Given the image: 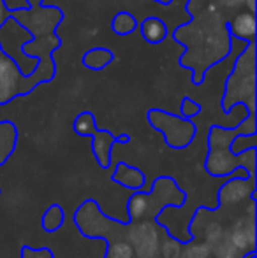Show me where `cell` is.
<instances>
[{
  "label": "cell",
  "instance_id": "1",
  "mask_svg": "<svg viewBox=\"0 0 257 258\" xmlns=\"http://www.w3.org/2000/svg\"><path fill=\"white\" fill-rule=\"evenodd\" d=\"M243 104L248 119L255 123V42L247 44L236 56L233 71L227 76L222 95V111L229 114L234 105Z\"/></svg>",
  "mask_w": 257,
  "mask_h": 258
},
{
  "label": "cell",
  "instance_id": "2",
  "mask_svg": "<svg viewBox=\"0 0 257 258\" xmlns=\"http://www.w3.org/2000/svg\"><path fill=\"white\" fill-rule=\"evenodd\" d=\"M146 118L148 123L164 136L168 146L173 150H183L194 141L195 125L192 119H185L162 109H150L146 112Z\"/></svg>",
  "mask_w": 257,
  "mask_h": 258
},
{
  "label": "cell",
  "instance_id": "3",
  "mask_svg": "<svg viewBox=\"0 0 257 258\" xmlns=\"http://www.w3.org/2000/svg\"><path fill=\"white\" fill-rule=\"evenodd\" d=\"M130 137L129 136H120V137H115L110 130H99L97 128L92 136V150L93 155H95L97 162L102 169L110 167L111 162V148H113L115 143H129Z\"/></svg>",
  "mask_w": 257,
  "mask_h": 258
},
{
  "label": "cell",
  "instance_id": "4",
  "mask_svg": "<svg viewBox=\"0 0 257 258\" xmlns=\"http://www.w3.org/2000/svg\"><path fill=\"white\" fill-rule=\"evenodd\" d=\"M227 30L231 37L238 39L241 42H255V13L245 11L238 13L231 21H227Z\"/></svg>",
  "mask_w": 257,
  "mask_h": 258
},
{
  "label": "cell",
  "instance_id": "5",
  "mask_svg": "<svg viewBox=\"0 0 257 258\" xmlns=\"http://www.w3.org/2000/svg\"><path fill=\"white\" fill-rule=\"evenodd\" d=\"M137 28L141 30V35H143V39L148 44H161L168 37V25L159 16L144 18Z\"/></svg>",
  "mask_w": 257,
  "mask_h": 258
},
{
  "label": "cell",
  "instance_id": "6",
  "mask_svg": "<svg viewBox=\"0 0 257 258\" xmlns=\"http://www.w3.org/2000/svg\"><path fill=\"white\" fill-rule=\"evenodd\" d=\"M113 181H118V183L124 184V186L129 188V190H139V188L144 184V176L139 169L120 162L113 174Z\"/></svg>",
  "mask_w": 257,
  "mask_h": 258
},
{
  "label": "cell",
  "instance_id": "7",
  "mask_svg": "<svg viewBox=\"0 0 257 258\" xmlns=\"http://www.w3.org/2000/svg\"><path fill=\"white\" fill-rule=\"evenodd\" d=\"M115 60V53L108 48H92L81 58V63L88 71H102Z\"/></svg>",
  "mask_w": 257,
  "mask_h": 258
},
{
  "label": "cell",
  "instance_id": "8",
  "mask_svg": "<svg viewBox=\"0 0 257 258\" xmlns=\"http://www.w3.org/2000/svg\"><path fill=\"white\" fill-rule=\"evenodd\" d=\"M137 27H139V23H137L136 16L127 13V11H120L111 20V30H113V34L120 35V37L130 35L132 32L137 30Z\"/></svg>",
  "mask_w": 257,
  "mask_h": 258
},
{
  "label": "cell",
  "instance_id": "9",
  "mask_svg": "<svg viewBox=\"0 0 257 258\" xmlns=\"http://www.w3.org/2000/svg\"><path fill=\"white\" fill-rule=\"evenodd\" d=\"M72 128L78 136H83V137H92L93 132L97 130V125H95V118L90 111H83L76 116L74 123H72Z\"/></svg>",
  "mask_w": 257,
  "mask_h": 258
},
{
  "label": "cell",
  "instance_id": "10",
  "mask_svg": "<svg viewBox=\"0 0 257 258\" xmlns=\"http://www.w3.org/2000/svg\"><path fill=\"white\" fill-rule=\"evenodd\" d=\"M62 223H64V209L57 204H53L48 211H46L44 216H42V221H41L42 228H44L46 232L59 230V228L62 227Z\"/></svg>",
  "mask_w": 257,
  "mask_h": 258
},
{
  "label": "cell",
  "instance_id": "11",
  "mask_svg": "<svg viewBox=\"0 0 257 258\" xmlns=\"http://www.w3.org/2000/svg\"><path fill=\"white\" fill-rule=\"evenodd\" d=\"M180 109H182V118H185V119H192L194 116H197L199 112L202 111L201 104L194 102V100L190 99V97H183Z\"/></svg>",
  "mask_w": 257,
  "mask_h": 258
},
{
  "label": "cell",
  "instance_id": "12",
  "mask_svg": "<svg viewBox=\"0 0 257 258\" xmlns=\"http://www.w3.org/2000/svg\"><path fill=\"white\" fill-rule=\"evenodd\" d=\"M21 258H53V253L46 248H42V249L23 248V251H21Z\"/></svg>",
  "mask_w": 257,
  "mask_h": 258
},
{
  "label": "cell",
  "instance_id": "13",
  "mask_svg": "<svg viewBox=\"0 0 257 258\" xmlns=\"http://www.w3.org/2000/svg\"><path fill=\"white\" fill-rule=\"evenodd\" d=\"M9 18H11V7L4 0H0V27L6 25L9 21Z\"/></svg>",
  "mask_w": 257,
  "mask_h": 258
},
{
  "label": "cell",
  "instance_id": "14",
  "mask_svg": "<svg viewBox=\"0 0 257 258\" xmlns=\"http://www.w3.org/2000/svg\"><path fill=\"white\" fill-rule=\"evenodd\" d=\"M243 2L248 6V11H250V13H255V0H243Z\"/></svg>",
  "mask_w": 257,
  "mask_h": 258
},
{
  "label": "cell",
  "instance_id": "15",
  "mask_svg": "<svg viewBox=\"0 0 257 258\" xmlns=\"http://www.w3.org/2000/svg\"><path fill=\"white\" fill-rule=\"evenodd\" d=\"M153 2L161 4V6H169V4H171V2H173V0H153Z\"/></svg>",
  "mask_w": 257,
  "mask_h": 258
},
{
  "label": "cell",
  "instance_id": "16",
  "mask_svg": "<svg viewBox=\"0 0 257 258\" xmlns=\"http://www.w3.org/2000/svg\"><path fill=\"white\" fill-rule=\"evenodd\" d=\"M248 258H255V256H254V255H250V256H248Z\"/></svg>",
  "mask_w": 257,
  "mask_h": 258
}]
</instances>
